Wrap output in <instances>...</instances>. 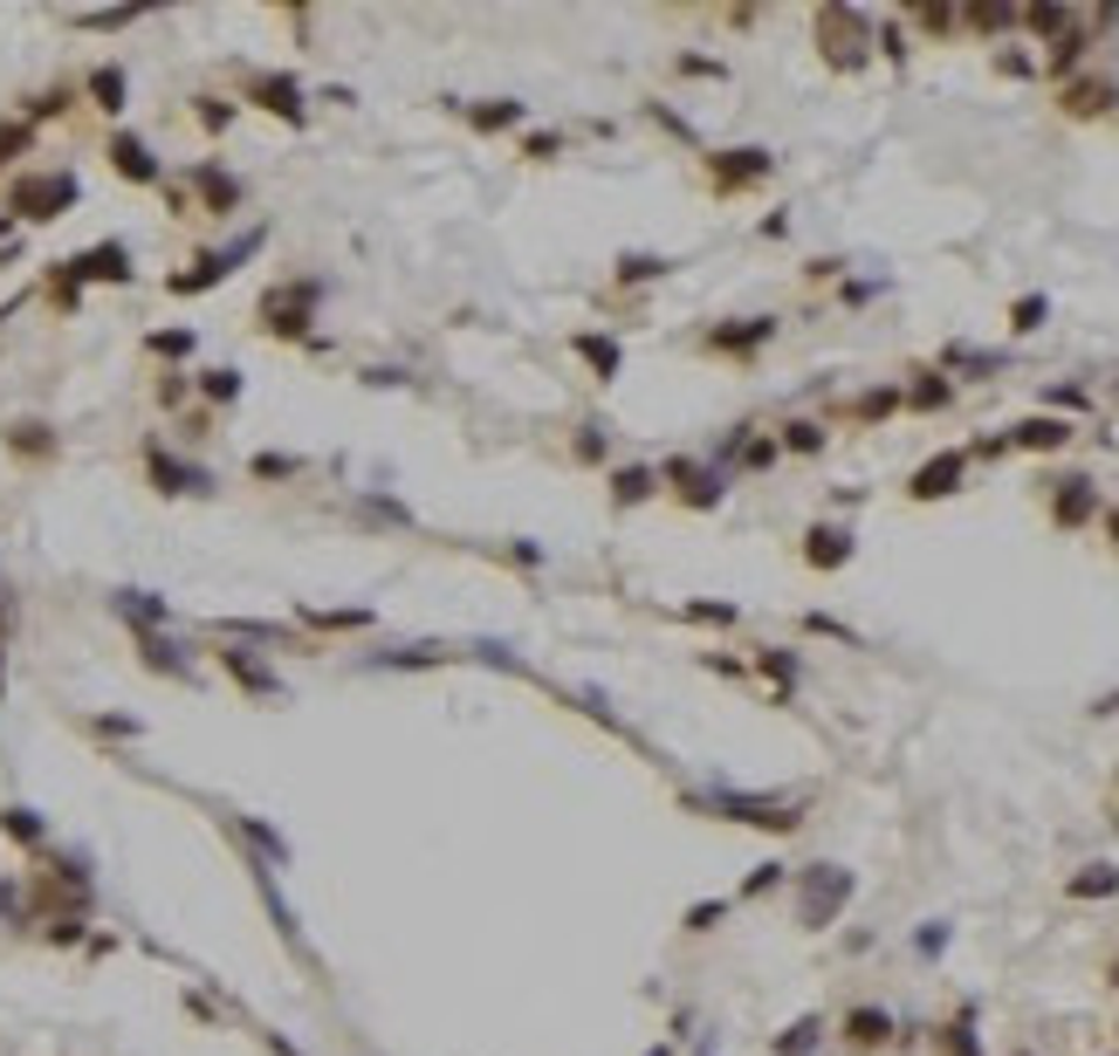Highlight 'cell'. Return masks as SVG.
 Listing matches in <instances>:
<instances>
[{
	"mask_svg": "<svg viewBox=\"0 0 1119 1056\" xmlns=\"http://www.w3.org/2000/svg\"><path fill=\"white\" fill-rule=\"evenodd\" d=\"M776 878H783V865H763V871H755V878H749V885H742V899H763V891H770V885H776Z\"/></svg>",
	"mask_w": 1119,
	"mask_h": 1056,
	"instance_id": "47",
	"label": "cell"
},
{
	"mask_svg": "<svg viewBox=\"0 0 1119 1056\" xmlns=\"http://www.w3.org/2000/svg\"><path fill=\"white\" fill-rule=\"evenodd\" d=\"M845 1043H852V1049L893 1043V1015H887V1008H852V1015H845Z\"/></svg>",
	"mask_w": 1119,
	"mask_h": 1056,
	"instance_id": "21",
	"label": "cell"
},
{
	"mask_svg": "<svg viewBox=\"0 0 1119 1056\" xmlns=\"http://www.w3.org/2000/svg\"><path fill=\"white\" fill-rule=\"evenodd\" d=\"M138 638V666L145 673H158V679H199V666H192V652H186V645H172L166 631H131Z\"/></svg>",
	"mask_w": 1119,
	"mask_h": 1056,
	"instance_id": "11",
	"label": "cell"
},
{
	"mask_svg": "<svg viewBox=\"0 0 1119 1056\" xmlns=\"http://www.w3.org/2000/svg\"><path fill=\"white\" fill-rule=\"evenodd\" d=\"M577 357H591V371H597V385H612V378H618V363H625L618 337H597V330H584V337H577Z\"/></svg>",
	"mask_w": 1119,
	"mask_h": 1056,
	"instance_id": "24",
	"label": "cell"
},
{
	"mask_svg": "<svg viewBox=\"0 0 1119 1056\" xmlns=\"http://www.w3.org/2000/svg\"><path fill=\"white\" fill-rule=\"evenodd\" d=\"M103 158H110V172L125 179V186H158V179H166V166H158V151H151V145H145L138 131H125V124L110 131Z\"/></svg>",
	"mask_w": 1119,
	"mask_h": 1056,
	"instance_id": "7",
	"label": "cell"
},
{
	"mask_svg": "<svg viewBox=\"0 0 1119 1056\" xmlns=\"http://www.w3.org/2000/svg\"><path fill=\"white\" fill-rule=\"evenodd\" d=\"M941 1043H948V1056H982V1049H976V1036H969V1023H954Z\"/></svg>",
	"mask_w": 1119,
	"mask_h": 1056,
	"instance_id": "46",
	"label": "cell"
},
{
	"mask_svg": "<svg viewBox=\"0 0 1119 1056\" xmlns=\"http://www.w3.org/2000/svg\"><path fill=\"white\" fill-rule=\"evenodd\" d=\"M811 1043H818V1015H804V1023H790V1029H783V1043H776V1056H804Z\"/></svg>",
	"mask_w": 1119,
	"mask_h": 1056,
	"instance_id": "40",
	"label": "cell"
},
{
	"mask_svg": "<svg viewBox=\"0 0 1119 1056\" xmlns=\"http://www.w3.org/2000/svg\"><path fill=\"white\" fill-rule=\"evenodd\" d=\"M962 467H969V454H941V460H928L921 474H913V495H921V501H941V495H954V480H962Z\"/></svg>",
	"mask_w": 1119,
	"mask_h": 1056,
	"instance_id": "18",
	"label": "cell"
},
{
	"mask_svg": "<svg viewBox=\"0 0 1119 1056\" xmlns=\"http://www.w3.org/2000/svg\"><path fill=\"white\" fill-rule=\"evenodd\" d=\"M76 192H83V186H76V172H14L8 179V220L21 227H49V220H62L69 207H76Z\"/></svg>",
	"mask_w": 1119,
	"mask_h": 1056,
	"instance_id": "1",
	"label": "cell"
},
{
	"mask_svg": "<svg viewBox=\"0 0 1119 1056\" xmlns=\"http://www.w3.org/2000/svg\"><path fill=\"white\" fill-rule=\"evenodd\" d=\"M296 618L316 625V631H365V625H372V611H357V604H350V611H309V604H303Z\"/></svg>",
	"mask_w": 1119,
	"mask_h": 1056,
	"instance_id": "30",
	"label": "cell"
},
{
	"mask_svg": "<svg viewBox=\"0 0 1119 1056\" xmlns=\"http://www.w3.org/2000/svg\"><path fill=\"white\" fill-rule=\"evenodd\" d=\"M192 398V378L186 371H166V378H158V405H166V412H172V405H186Z\"/></svg>",
	"mask_w": 1119,
	"mask_h": 1056,
	"instance_id": "42",
	"label": "cell"
},
{
	"mask_svg": "<svg viewBox=\"0 0 1119 1056\" xmlns=\"http://www.w3.org/2000/svg\"><path fill=\"white\" fill-rule=\"evenodd\" d=\"M0 837L21 844V850H42L49 844V817H42V809H28V803H0Z\"/></svg>",
	"mask_w": 1119,
	"mask_h": 1056,
	"instance_id": "16",
	"label": "cell"
},
{
	"mask_svg": "<svg viewBox=\"0 0 1119 1056\" xmlns=\"http://www.w3.org/2000/svg\"><path fill=\"white\" fill-rule=\"evenodd\" d=\"M763 337H770V322H749V330H714L707 350H755Z\"/></svg>",
	"mask_w": 1119,
	"mask_h": 1056,
	"instance_id": "39",
	"label": "cell"
},
{
	"mask_svg": "<svg viewBox=\"0 0 1119 1056\" xmlns=\"http://www.w3.org/2000/svg\"><path fill=\"white\" fill-rule=\"evenodd\" d=\"M220 638H255V645H283L289 631H283V625H255V618H227V625H220Z\"/></svg>",
	"mask_w": 1119,
	"mask_h": 1056,
	"instance_id": "38",
	"label": "cell"
},
{
	"mask_svg": "<svg viewBox=\"0 0 1119 1056\" xmlns=\"http://www.w3.org/2000/svg\"><path fill=\"white\" fill-rule=\"evenodd\" d=\"M1092 515V480H1064L1058 495V521H1086Z\"/></svg>",
	"mask_w": 1119,
	"mask_h": 1056,
	"instance_id": "36",
	"label": "cell"
},
{
	"mask_svg": "<svg viewBox=\"0 0 1119 1056\" xmlns=\"http://www.w3.org/2000/svg\"><path fill=\"white\" fill-rule=\"evenodd\" d=\"M818 439H824L818 426H790V446H796V454H818Z\"/></svg>",
	"mask_w": 1119,
	"mask_h": 1056,
	"instance_id": "50",
	"label": "cell"
},
{
	"mask_svg": "<svg viewBox=\"0 0 1119 1056\" xmlns=\"http://www.w3.org/2000/svg\"><path fill=\"white\" fill-rule=\"evenodd\" d=\"M234 830H241V837H248L255 850H268V858H275V865H289V844H283V837H275V830H268L261 817H234Z\"/></svg>",
	"mask_w": 1119,
	"mask_h": 1056,
	"instance_id": "31",
	"label": "cell"
},
{
	"mask_svg": "<svg viewBox=\"0 0 1119 1056\" xmlns=\"http://www.w3.org/2000/svg\"><path fill=\"white\" fill-rule=\"evenodd\" d=\"M804 556L818 562V570H838V562L852 556V536H845V528H811V549Z\"/></svg>",
	"mask_w": 1119,
	"mask_h": 1056,
	"instance_id": "26",
	"label": "cell"
},
{
	"mask_svg": "<svg viewBox=\"0 0 1119 1056\" xmlns=\"http://www.w3.org/2000/svg\"><path fill=\"white\" fill-rule=\"evenodd\" d=\"M83 727H90V735H103V741H138V735H145V720H131V714H90Z\"/></svg>",
	"mask_w": 1119,
	"mask_h": 1056,
	"instance_id": "33",
	"label": "cell"
},
{
	"mask_svg": "<svg viewBox=\"0 0 1119 1056\" xmlns=\"http://www.w3.org/2000/svg\"><path fill=\"white\" fill-rule=\"evenodd\" d=\"M83 103L117 124V117L131 110V76H125V62H97V69L83 76Z\"/></svg>",
	"mask_w": 1119,
	"mask_h": 1056,
	"instance_id": "10",
	"label": "cell"
},
{
	"mask_svg": "<svg viewBox=\"0 0 1119 1056\" xmlns=\"http://www.w3.org/2000/svg\"><path fill=\"white\" fill-rule=\"evenodd\" d=\"M316 302H324V281H309V275L275 281V289L261 296V330H268V337H309Z\"/></svg>",
	"mask_w": 1119,
	"mask_h": 1056,
	"instance_id": "3",
	"label": "cell"
},
{
	"mask_svg": "<svg viewBox=\"0 0 1119 1056\" xmlns=\"http://www.w3.org/2000/svg\"><path fill=\"white\" fill-rule=\"evenodd\" d=\"M666 480L681 487V501H694V508H714V501H722V480H714L707 467H694V460H673Z\"/></svg>",
	"mask_w": 1119,
	"mask_h": 1056,
	"instance_id": "19",
	"label": "cell"
},
{
	"mask_svg": "<svg viewBox=\"0 0 1119 1056\" xmlns=\"http://www.w3.org/2000/svg\"><path fill=\"white\" fill-rule=\"evenodd\" d=\"M1112 542H1119V515H1112Z\"/></svg>",
	"mask_w": 1119,
	"mask_h": 1056,
	"instance_id": "56",
	"label": "cell"
},
{
	"mask_svg": "<svg viewBox=\"0 0 1119 1056\" xmlns=\"http://www.w3.org/2000/svg\"><path fill=\"white\" fill-rule=\"evenodd\" d=\"M138 21V8H103V14H76V28H97V34H117V28H131Z\"/></svg>",
	"mask_w": 1119,
	"mask_h": 1056,
	"instance_id": "41",
	"label": "cell"
},
{
	"mask_svg": "<svg viewBox=\"0 0 1119 1056\" xmlns=\"http://www.w3.org/2000/svg\"><path fill=\"white\" fill-rule=\"evenodd\" d=\"M461 117H467L474 131H515V124H523V117H529V103H515V97H495V103H467Z\"/></svg>",
	"mask_w": 1119,
	"mask_h": 1056,
	"instance_id": "22",
	"label": "cell"
},
{
	"mask_svg": "<svg viewBox=\"0 0 1119 1056\" xmlns=\"http://www.w3.org/2000/svg\"><path fill=\"white\" fill-rule=\"evenodd\" d=\"M845 899H852V871H838V865L804 871V926H831Z\"/></svg>",
	"mask_w": 1119,
	"mask_h": 1056,
	"instance_id": "8",
	"label": "cell"
},
{
	"mask_svg": "<svg viewBox=\"0 0 1119 1056\" xmlns=\"http://www.w3.org/2000/svg\"><path fill=\"white\" fill-rule=\"evenodd\" d=\"M707 172H714V186H722V192H735V186H749V179L770 172V151H722Z\"/></svg>",
	"mask_w": 1119,
	"mask_h": 1056,
	"instance_id": "17",
	"label": "cell"
},
{
	"mask_svg": "<svg viewBox=\"0 0 1119 1056\" xmlns=\"http://www.w3.org/2000/svg\"><path fill=\"white\" fill-rule=\"evenodd\" d=\"M83 933H90V919H83V913H56L42 940H49V947H83Z\"/></svg>",
	"mask_w": 1119,
	"mask_h": 1056,
	"instance_id": "35",
	"label": "cell"
},
{
	"mask_svg": "<svg viewBox=\"0 0 1119 1056\" xmlns=\"http://www.w3.org/2000/svg\"><path fill=\"white\" fill-rule=\"evenodd\" d=\"M192 192H199V213H241V179H234L227 166H214V158H199L192 166Z\"/></svg>",
	"mask_w": 1119,
	"mask_h": 1056,
	"instance_id": "12",
	"label": "cell"
},
{
	"mask_svg": "<svg viewBox=\"0 0 1119 1056\" xmlns=\"http://www.w3.org/2000/svg\"><path fill=\"white\" fill-rule=\"evenodd\" d=\"M192 117H199V124H207V131L220 138V131H234V117H241V110H234L227 97H192Z\"/></svg>",
	"mask_w": 1119,
	"mask_h": 1056,
	"instance_id": "34",
	"label": "cell"
},
{
	"mask_svg": "<svg viewBox=\"0 0 1119 1056\" xmlns=\"http://www.w3.org/2000/svg\"><path fill=\"white\" fill-rule=\"evenodd\" d=\"M653 275H666V261H653V255H625L618 261V281H653Z\"/></svg>",
	"mask_w": 1119,
	"mask_h": 1056,
	"instance_id": "43",
	"label": "cell"
},
{
	"mask_svg": "<svg viewBox=\"0 0 1119 1056\" xmlns=\"http://www.w3.org/2000/svg\"><path fill=\"white\" fill-rule=\"evenodd\" d=\"M145 350H151V357H166V363H186V357L199 350V337H192V330H151V337H145Z\"/></svg>",
	"mask_w": 1119,
	"mask_h": 1056,
	"instance_id": "29",
	"label": "cell"
},
{
	"mask_svg": "<svg viewBox=\"0 0 1119 1056\" xmlns=\"http://www.w3.org/2000/svg\"><path fill=\"white\" fill-rule=\"evenodd\" d=\"M722 899H707V906H687V933H714V926H722Z\"/></svg>",
	"mask_w": 1119,
	"mask_h": 1056,
	"instance_id": "44",
	"label": "cell"
},
{
	"mask_svg": "<svg viewBox=\"0 0 1119 1056\" xmlns=\"http://www.w3.org/2000/svg\"><path fill=\"white\" fill-rule=\"evenodd\" d=\"M653 487H660V474H653V467H618V474H612V501H618V508H632V501H646Z\"/></svg>",
	"mask_w": 1119,
	"mask_h": 1056,
	"instance_id": "27",
	"label": "cell"
},
{
	"mask_svg": "<svg viewBox=\"0 0 1119 1056\" xmlns=\"http://www.w3.org/2000/svg\"><path fill=\"white\" fill-rule=\"evenodd\" d=\"M192 391L199 398H207V405H241V371H234V363H214V371H192Z\"/></svg>",
	"mask_w": 1119,
	"mask_h": 1056,
	"instance_id": "23",
	"label": "cell"
},
{
	"mask_svg": "<svg viewBox=\"0 0 1119 1056\" xmlns=\"http://www.w3.org/2000/svg\"><path fill=\"white\" fill-rule=\"evenodd\" d=\"M110 618H125L131 631H166L172 625V604L158 590H110Z\"/></svg>",
	"mask_w": 1119,
	"mask_h": 1056,
	"instance_id": "13",
	"label": "cell"
},
{
	"mask_svg": "<svg viewBox=\"0 0 1119 1056\" xmlns=\"http://www.w3.org/2000/svg\"><path fill=\"white\" fill-rule=\"evenodd\" d=\"M1037 316H1044V302H1037V296H1030V302H1017V330H1037Z\"/></svg>",
	"mask_w": 1119,
	"mask_h": 1056,
	"instance_id": "52",
	"label": "cell"
},
{
	"mask_svg": "<svg viewBox=\"0 0 1119 1056\" xmlns=\"http://www.w3.org/2000/svg\"><path fill=\"white\" fill-rule=\"evenodd\" d=\"M69 268L83 275V289H90V281H110V289H125V281L138 275V268H131V248H125V240H97V248L69 255Z\"/></svg>",
	"mask_w": 1119,
	"mask_h": 1056,
	"instance_id": "9",
	"label": "cell"
},
{
	"mask_svg": "<svg viewBox=\"0 0 1119 1056\" xmlns=\"http://www.w3.org/2000/svg\"><path fill=\"white\" fill-rule=\"evenodd\" d=\"M1023 21H1030V28H1037V34H1051V28H1064V8H1030V14H1023Z\"/></svg>",
	"mask_w": 1119,
	"mask_h": 1056,
	"instance_id": "48",
	"label": "cell"
},
{
	"mask_svg": "<svg viewBox=\"0 0 1119 1056\" xmlns=\"http://www.w3.org/2000/svg\"><path fill=\"white\" fill-rule=\"evenodd\" d=\"M707 803H714V809H729L735 824H755V830H796V809H790V803H763V796H729V789H722V796H707Z\"/></svg>",
	"mask_w": 1119,
	"mask_h": 1056,
	"instance_id": "14",
	"label": "cell"
},
{
	"mask_svg": "<svg viewBox=\"0 0 1119 1056\" xmlns=\"http://www.w3.org/2000/svg\"><path fill=\"white\" fill-rule=\"evenodd\" d=\"M646 1056H673V1049H666V1043H660V1049H646Z\"/></svg>",
	"mask_w": 1119,
	"mask_h": 1056,
	"instance_id": "55",
	"label": "cell"
},
{
	"mask_svg": "<svg viewBox=\"0 0 1119 1056\" xmlns=\"http://www.w3.org/2000/svg\"><path fill=\"white\" fill-rule=\"evenodd\" d=\"M1010 439H1017V446H1044V454H1051V446H1064V439H1071V426H1064V419H1023Z\"/></svg>",
	"mask_w": 1119,
	"mask_h": 1056,
	"instance_id": "28",
	"label": "cell"
},
{
	"mask_svg": "<svg viewBox=\"0 0 1119 1056\" xmlns=\"http://www.w3.org/2000/svg\"><path fill=\"white\" fill-rule=\"evenodd\" d=\"M34 151V124H21V117H0V179L14 172V158Z\"/></svg>",
	"mask_w": 1119,
	"mask_h": 1056,
	"instance_id": "25",
	"label": "cell"
},
{
	"mask_svg": "<svg viewBox=\"0 0 1119 1056\" xmlns=\"http://www.w3.org/2000/svg\"><path fill=\"white\" fill-rule=\"evenodd\" d=\"M14 899H21V891H14V878H0V919H14Z\"/></svg>",
	"mask_w": 1119,
	"mask_h": 1056,
	"instance_id": "53",
	"label": "cell"
},
{
	"mask_svg": "<svg viewBox=\"0 0 1119 1056\" xmlns=\"http://www.w3.org/2000/svg\"><path fill=\"white\" fill-rule=\"evenodd\" d=\"M248 474H255V480H296V474H303V460H296V454H255V460H248Z\"/></svg>",
	"mask_w": 1119,
	"mask_h": 1056,
	"instance_id": "37",
	"label": "cell"
},
{
	"mask_svg": "<svg viewBox=\"0 0 1119 1056\" xmlns=\"http://www.w3.org/2000/svg\"><path fill=\"white\" fill-rule=\"evenodd\" d=\"M248 103L268 110V117H283V124H309V97H303V83L289 69H248Z\"/></svg>",
	"mask_w": 1119,
	"mask_h": 1056,
	"instance_id": "5",
	"label": "cell"
},
{
	"mask_svg": "<svg viewBox=\"0 0 1119 1056\" xmlns=\"http://www.w3.org/2000/svg\"><path fill=\"white\" fill-rule=\"evenodd\" d=\"M42 289H49V309H56V316H76V309H83V275L69 268V255H62V261H49Z\"/></svg>",
	"mask_w": 1119,
	"mask_h": 1056,
	"instance_id": "20",
	"label": "cell"
},
{
	"mask_svg": "<svg viewBox=\"0 0 1119 1056\" xmlns=\"http://www.w3.org/2000/svg\"><path fill=\"white\" fill-rule=\"evenodd\" d=\"M687 618H701V625H729L735 611H729V604H687Z\"/></svg>",
	"mask_w": 1119,
	"mask_h": 1056,
	"instance_id": "49",
	"label": "cell"
},
{
	"mask_svg": "<svg viewBox=\"0 0 1119 1056\" xmlns=\"http://www.w3.org/2000/svg\"><path fill=\"white\" fill-rule=\"evenodd\" d=\"M138 460H145L151 495H166V501H179V495H214V474H207V467H192V460H179L166 439H145V446H138Z\"/></svg>",
	"mask_w": 1119,
	"mask_h": 1056,
	"instance_id": "4",
	"label": "cell"
},
{
	"mask_svg": "<svg viewBox=\"0 0 1119 1056\" xmlns=\"http://www.w3.org/2000/svg\"><path fill=\"white\" fill-rule=\"evenodd\" d=\"M8 233H14V220H8V213H0V240H8Z\"/></svg>",
	"mask_w": 1119,
	"mask_h": 1056,
	"instance_id": "54",
	"label": "cell"
},
{
	"mask_svg": "<svg viewBox=\"0 0 1119 1056\" xmlns=\"http://www.w3.org/2000/svg\"><path fill=\"white\" fill-rule=\"evenodd\" d=\"M214 666L241 686V694H255V700H283V673H275L268 659H255L248 645H214Z\"/></svg>",
	"mask_w": 1119,
	"mask_h": 1056,
	"instance_id": "6",
	"label": "cell"
},
{
	"mask_svg": "<svg viewBox=\"0 0 1119 1056\" xmlns=\"http://www.w3.org/2000/svg\"><path fill=\"white\" fill-rule=\"evenodd\" d=\"M1071 891H1078V899H1112V891H1119V871H1112V865H1086V871L1071 878Z\"/></svg>",
	"mask_w": 1119,
	"mask_h": 1056,
	"instance_id": "32",
	"label": "cell"
},
{
	"mask_svg": "<svg viewBox=\"0 0 1119 1056\" xmlns=\"http://www.w3.org/2000/svg\"><path fill=\"white\" fill-rule=\"evenodd\" d=\"M261 240H268V227H248V233H234L227 248H207L199 261H186V268H172L166 275V296H207V289H220V281L241 268V261H255L261 255Z\"/></svg>",
	"mask_w": 1119,
	"mask_h": 1056,
	"instance_id": "2",
	"label": "cell"
},
{
	"mask_svg": "<svg viewBox=\"0 0 1119 1056\" xmlns=\"http://www.w3.org/2000/svg\"><path fill=\"white\" fill-rule=\"evenodd\" d=\"M21 618V604H14V590H0V645H8V625Z\"/></svg>",
	"mask_w": 1119,
	"mask_h": 1056,
	"instance_id": "51",
	"label": "cell"
},
{
	"mask_svg": "<svg viewBox=\"0 0 1119 1056\" xmlns=\"http://www.w3.org/2000/svg\"><path fill=\"white\" fill-rule=\"evenodd\" d=\"M8 454L28 460V467H49V460L62 454V439H56L49 419H8Z\"/></svg>",
	"mask_w": 1119,
	"mask_h": 1056,
	"instance_id": "15",
	"label": "cell"
},
{
	"mask_svg": "<svg viewBox=\"0 0 1119 1056\" xmlns=\"http://www.w3.org/2000/svg\"><path fill=\"white\" fill-rule=\"evenodd\" d=\"M577 460H605V426H584L577 432Z\"/></svg>",
	"mask_w": 1119,
	"mask_h": 1056,
	"instance_id": "45",
	"label": "cell"
}]
</instances>
